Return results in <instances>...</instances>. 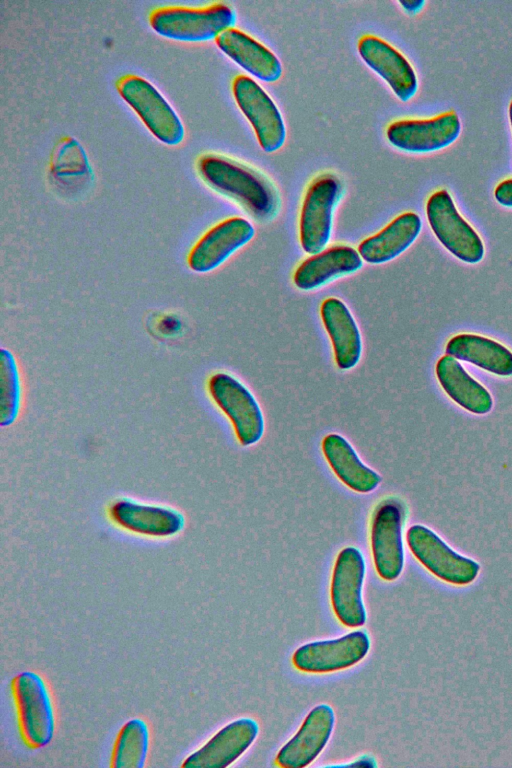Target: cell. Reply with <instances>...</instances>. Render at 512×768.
Listing matches in <instances>:
<instances>
[{
	"mask_svg": "<svg viewBox=\"0 0 512 768\" xmlns=\"http://www.w3.org/2000/svg\"><path fill=\"white\" fill-rule=\"evenodd\" d=\"M197 171L218 193L234 200L257 220L273 218L279 197L273 184L260 172L231 158L208 153L200 156Z\"/></svg>",
	"mask_w": 512,
	"mask_h": 768,
	"instance_id": "cell-1",
	"label": "cell"
},
{
	"mask_svg": "<svg viewBox=\"0 0 512 768\" xmlns=\"http://www.w3.org/2000/svg\"><path fill=\"white\" fill-rule=\"evenodd\" d=\"M236 20L233 8L223 2L203 7L164 6L149 15V24L157 34L181 42L215 40L233 28Z\"/></svg>",
	"mask_w": 512,
	"mask_h": 768,
	"instance_id": "cell-2",
	"label": "cell"
},
{
	"mask_svg": "<svg viewBox=\"0 0 512 768\" xmlns=\"http://www.w3.org/2000/svg\"><path fill=\"white\" fill-rule=\"evenodd\" d=\"M19 731L32 749L46 747L56 730L53 698L45 679L35 671H23L11 682Z\"/></svg>",
	"mask_w": 512,
	"mask_h": 768,
	"instance_id": "cell-3",
	"label": "cell"
},
{
	"mask_svg": "<svg viewBox=\"0 0 512 768\" xmlns=\"http://www.w3.org/2000/svg\"><path fill=\"white\" fill-rule=\"evenodd\" d=\"M341 195V181L332 173H322L308 185L301 204L298 228L299 242L305 253L313 255L327 247L334 210Z\"/></svg>",
	"mask_w": 512,
	"mask_h": 768,
	"instance_id": "cell-4",
	"label": "cell"
},
{
	"mask_svg": "<svg viewBox=\"0 0 512 768\" xmlns=\"http://www.w3.org/2000/svg\"><path fill=\"white\" fill-rule=\"evenodd\" d=\"M116 88L155 138L170 146L183 141L185 131L180 118L149 81L127 74L118 79Z\"/></svg>",
	"mask_w": 512,
	"mask_h": 768,
	"instance_id": "cell-5",
	"label": "cell"
},
{
	"mask_svg": "<svg viewBox=\"0 0 512 768\" xmlns=\"http://www.w3.org/2000/svg\"><path fill=\"white\" fill-rule=\"evenodd\" d=\"M429 226L439 242L459 260L475 264L484 257V244L476 230L458 212L445 189L433 192L426 202Z\"/></svg>",
	"mask_w": 512,
	"mask_h": 768,
	"instance_id": "cell-6",
	"label": "cell"
},
{
	"mask_svg": "<svg viewBox=\"0 0 512 768\" xmlns=\"http://www.w3.org/2000/svg\"><path fill=\"white\" fill-rule=\"evenodd\" d=\"M208 392L214 403L230 420L242 446H251L263 436L262 410L248 388L232 375L217 372L208 380Z\"/></svg>",
	"mask_w": 512,
	"mask_h": 768,
	"instance_id": "cell-7",
	"label": "cell"
},
{
	"mask_svg": "<svg viewBox=\"0 0 512 768\" xmlns=\"http://www.w3.org/2000/svg\"><path fill=\"white\" fill-rule=\"evenodd\" d=\"M366 563L362 552L353 546L337 555L330 583V603L334 615L345 627L358 628L367 621L363 600Z\"/></svg>",
	"mask_w": 512,
	"mask_h": 768,
	"instance_id": "cell-8",
	"label": "cell"
},
{
	"mask_svg": "<svg viewBox=\"0 0 512 768\" xmlns=\"http://www.w3.org/2000/svg\"><path fill=\"white\" fill-rule=\"evenodd\" d=\"M406 541L414 557L438 579L463 586L477 578L480 565L454 551L428 527L412 525L407 530Z\"/></svg>",
	"mask_w": 512,
	"mask_h": 768,
	"instance_id": "cell-9",
	"label": "cell"
},
{
	"mask_svg": "<svg viewBox=\"0 0 512 768\" xmlns=\"http://www.w3.org/2000/svg\"><path fill=\"white\" fill-rule=\"evenodd\" d=\"M371 640L365 630L305 643L292 654L293 666L310 674H327L351 668L369 653Z\"/></svg>",
	"mask_w": 512,
	"mask_h": 768,
	"instance_id": "cell-10",
	"label": "cell"
},
{
	"mask_svg": "<svg viewBox=\"0 0 512 768\" xmlns=\"http://www.w3.org/2000/svg\"><path fill=\"white\" fill-rule=\"evenodd\" d=\"M238 108L252 126L260 148L266 153L280 150L286 140V126L277 105L251 77L240 74L232 81Z\"/></svg>",
	"mask_w": 512,
	"mask_h": 768,
	"instance_id": "cell-11",
	"label": "cell"
},
{
	"mask_svg": "<svg viewBox=\"0 0 512 768\" xmlns=\"http://www.w3.org/2000/svg\"><path fill=\"white\" fill-rule=\"evenodd\" d=\"M402 527L400 503L392 498L381 501L373 513L370 544L375 570L385 581L396 580L404 568Z\"/></svg>",
	"mask_w": 512,
	"mask_h": 768,
	"instance_id": "cell-12",
	"label": "cell"
},
{
	"mask_svg": "<svg viewBox=\"0 0 512 768\" xmlns=\"http://www.w3.org/2000/svg\"><path fill=\"white\" fill-rule=\"evenodd\" d=\"M461 133L456 112L446 111L427 119H399L385 131L388 142L408 153H430L451 145Z\"/></svg>",
	"mask_w": 512,
	"mask_h": 768,
	"instance_id": "cell-13",
	"label": "cell"
},
{
	"mask_svg": "<svg viewBox=\"0 0 512 768\" xmlns=\"http://www.w3.org/2000/svg\"><path fill=\"white\" fill-rule=\"evenodd\" d=\"M333 708L314 706L296 733L278 750L275 764L282 768H304L312 764L328 744L335 727Z\"/></svg>",
	"mask_w": 512,
	"mask_h": 768,
	"instance_id": "cell-14",
	"label": "cell"
},
{
	"mask_svg": "<svg viewBox=\"0 0 512 768\" xmlns=\"http://www.w3.org/2000/svg\"><path fill=\"white\" fill-rule=\"evenodd\" d=\"M259 725L253 718L235 719L189 754L183 768H225L236 762L255 742Z\"/></svg>",
	"mask_w": 512,
	"mask_h": 768,
	"instance_id": "cell-15",
	"label": "cell"
},
{
	"mask_svg": "<svg viewBox=\"0 0 512 768\" xmlns=\"http://www.w3.org/2000/svg\"><path fill=\"white\" fill-rule=\"evenodd\" d=\"M253 225L242 217H229L206 231L188 255L189 268L197 273L210 272L254 237Z\"/></svg>",
	"mask_w": 512,
	"mask_h": 768,
	"instance_id": "cell-16",
	"label": "cell"
},
{
	"mask_svg": "<svg viewBox=\"0 0 512 768\" xmlns=\"http://www.w3.org/2000/svg\"><path fill=\"white\" fill-rule=\"evenodd\" d=\"M362 60L379 75L402 102L411 100L418 90L414 68L405 56L388 42L365 34L357 43Z\"/></svg>",
	"mask_w": 512,
	"mask_h": 768,
	"instance_id": "cell-17",
	"label": "cell"
},
{
	"mask_svg": "<svg viewBox=\"0 0 512 768\" xmlns=\"http://www.w3.org/2000/svg\"><path fill=\"white\" fill-rule=\"evenodd\" d=\"M109 516L129 532L154 538L172 537L185 526V517L179 510L130 498L115 500L110 505Z\"/></svg>",
	"mask_w": 512,
	"mask_h": 768,
	"instance_id": "cell-18",
	"label": "cell"
},
{
	"mask_svg": "<svg viewBox=\"0 0 512 768\" xmlns=\"http://www.w3.org/2000/svg\"><path fill=\"white\" fill-rule=\"evenodd\" d=\"M362 265L358 250L344 244L332 245L300 262L292 280L296 288L311 291L358 271Z\"/></svg>",
	"mask_w": 512,
	"mask_h": 768,
	"instance_id": "cell-19",
	"label": "cell"
},
{
	"mask_svg": "<svg viewBox=\"0 0 512 768\" xmlns=\"http://www.w3.org/2000/svg\"><path fill=\"white\" fill-rule=\"evenodd\" d=\"M218 48L254 78L267 83L278 81L283 73L278 57L265 45L238 28L222 32L216 39Z\"/></svg>",
	"mask_w": 512,
	"mask_h": 768,
	"instance_id": "cell-20",
	"label": "cell"
},
{
	"mask_svg": "<svg viewBox=\"0 0 512 768\" xmlns=\"http://www.w3.org/2000/svg\"><path fill=\"white\" fill-rule=\"evenodd\" d=\"M322 324L330 339L334 360L341 370L354 368L362 354V338L358 325L346 304L326 298L320 306Z\"/></svg>",
	"mask_w": 512,
	"mask_h": 768,
	"instance_id": "cell-21",
	"label": "cell"
},
{
	"mask_svg": "<svg viewBox=\"0 0 512 768\" xmlns=\"http://www.w3.org/2000/svg\"><path fill=\"white\" fill-rule=\"evenodd\" d=\"M421 229L420 216L414 212H404L380 231L362 240L357 250L365 262L383 264L406 251L417 239Z\"/></svg>",
	"mask_w": 512,
	"mask_h": 768,
	"instance_id": "cell-22",
	"label": "cell"
},
{
	"mask_svg": "<svg viewBox=\"0 0 512 768\" xmlns=\"http://www.w3.org/2000/svg\"><path fill=\"white\" fill-rule=\"evenodd\" d=\"M435 373L440 386L456 404L474 414L491 411V394L456 358L447 354L442 356L436 363Z\"/></svg>",
	"mask_w": 512,
	"mask_h": 768,
	"instance_id": "cell-23",
	"label": "cell"
},
{
	"mask_svg": "<svg viewBox=\"0 0 512 768\" xmlns=\"http://www.w3.org/2000/svg\"><path fill=\"white\" fill-rule=\"evenodd\" d=\"M322 451L332 471L351 490L370 493L381 483V476L360 460L352 445L341 435H326L322 440Z\"/></svg>",
	"mask_w": 512,
	"mask_h": 768,
	"instance_id": "cell-24",
	"label": "cell"
},
{
	"mask_svg": "<svg viewBox=\"0 0 512 768\" xmlns=\"http://www.w3.org/2000/svg\"><path fill=\"white\" fill-rule=\"evenodd\" d=\"M445 352L498 376L512 375V351L488 337L462 333L450 338Z\"/></svg>",
	"mask_w": 512,
	"mask_h": 768,
	"instance_id": "cell-25",
	"label": "cell"
},
{
	"mask_svg": "<svg viewBox=\"0 0 512 768\" xmlns=\"http://www.w3.org/2000/svg\"><path fill=\"white\" fill-rule=\"evenodd\" d=\"M151 742L148 723L132 718L119 729L113 744L110 766L113 768H142L145 766Z\"/></svg>",
	"mask_w": 512,
	"mask_h": 768,
	"instance_id": "cell-26",
	"label": "cell"
},
{
	"mask_svg": "<svg viewBox=\"0 0 512 768\" xmlns=\"http://www.w3.org/2000/svg\"><path fill=\"white\" fill-rule=\"evenodd\" d=\"M22 390L19 368L13 354L1 348L0 351V424L10 426L18 418L21 408Z\"/></svg>",
	"mask_w": 512,
	"mask_h": 768,
	"instance_id": "cell-27",
	"label": "cell"
},
{
	"mask_svg": "<svg viewBox=\"0 0 512 768\" xmlns=\"http://www.w3.org/2000/svg\"><path fill=\"white\" fill-rule=\"evenodd\" d=\"M494 197L501 206L512 208V178L501 181L494 190Z\"/></svg>",
	"mask_w": 512,
	"mask_h": 768,
	"instance_id": "cell-28",
	"label": "cell"
},
{
	"mask_svg": "<svg viewBox=\"0 0 512 768\" xmlns=\"http://www.w3.org/2000/svg\"><path fill=\"white\" fill-rule=\"evenodd\" d=\"M377 761L376 759L369 754L360 755L353 760L346 762V763H340V764H332V765H326V767H364V768H374L377 767Z\"/></svg>",
	"mask_w": 512,
	"mask_h": 768,
	"instance_id": "cell-29",
	"label": "cell"
},
{
	"mask_svg": "<svg viewBox=\"0 0 512 768\" xmlns=\"http://www.w3.org/2000/svg\"><path fill=\"white\" fill-rule=\"evenodd\" d=\"M400 6L409 14H416L422 10L425 5L424 0H400Z\"/></svg>",
	"mask_w": 512,
	"mask_h": 768,
	"instance_id": "cell-30",
	"label": "cell"
},
{
	"mask_svg": "<svg viewBox=\"0 0 512 768\" xmlns=\"http://www.w3.org/2000/svg\"><path fill=\"white\" fill-rule=\"evenodd\" d=\"M163 329L167 332H174L179 327V322L171 317H166L162 322Z\"/></svg>",
	"mask_w": 512,
	"mask_h": 768,
	"instance_id": "cell-31",
	"label": "cell"
},
{
	"mask_svg": "<svg viewBox=\"0 0 512 768\" xmlns=\"http://www.w3.org/2000/svg\"><path fill=\"white\" fill-rule=\"evenodd\" d=\"M508 111H509V122H510L511 130H512V100H511V102L509 104V110Z\"/></svg>",
	"mask_w": 512,
	"mask_h": 768,
	"instance_id": "cell-32",
	"label": "cell"
}]
</instances>
